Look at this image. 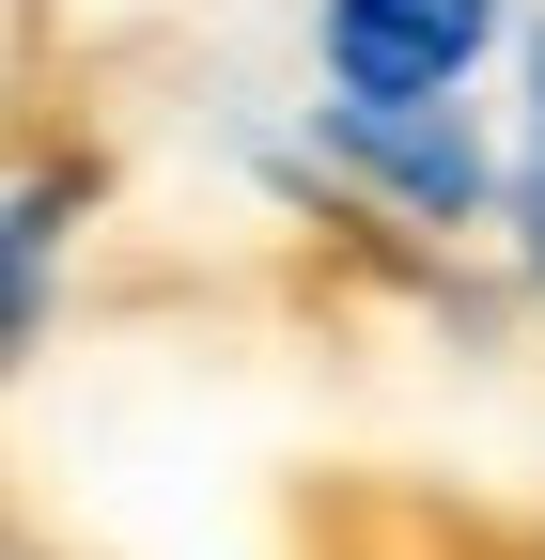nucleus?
<instances>
[{"label":"nucleus","mask_w":545,"mask_h":560,"mask_svg":"<svg viewBox=\"0 0 545 560\" xmlns=\"http://www.w3.org/2000/svg\"><path fill=\"white\" fill-rule=\"evenodd\" d=\"M327 156H344L390 219H421V234H467L499 202V156H484V125L452 94H327Z\"/></svg>","instance_id":"f257e3e1"},{"label":"nucleus","mask_w":545,"mask_h":560,"mask_svg":"<svg viewBox=\"0 0 545 560\" xmlns=\"http://www.w3.org/2000/svg\"><path fill=\"white\" fill-rule=\"evenodd\" d=\"M327 94H452L499 47V0H312Z\"/></svg>","instance_id":"f03ea898"},{"label":"nucleus","mask_w":545,"mask_h":560,"mask_svg":"<svg viewBox=\"0 0 545 560\" xmlns=\"http://www.w3.org/2000/svg\"><path fill=\"white\" fill-rule=\"evenodd\" d=\"M79 219H94V156H47V172L0 187V374L32 359L47 280H62V249H79Z\"/></svg>","instance_id":"7ed1b4c3"},{"label":"nucleus","mask_w":545,"mask_h":560,"mask_svg":"<svg viewBox=\"0 0 545 560\" xmlns=\"http://www.w3.org/2000/svg\"><path fill=\"white\" fill-rule=\"evenodd\" d=\"M499 202H514V249L545 280V16H530V94H514V156H499Z\"/></svg>","instance_id":"20e7f679"},{"label":"nucleus","mask_w":545,"mask_h":560,"mask_svg":"<svg viewBox=\"0 0 545 560\" xmlns=\"http://www.w3.org/2000/svg\"><path fill=\"white\" fill-rule=\"evenodd\" d=\"M312 560H484V545H467L452 514H327Z\"/></svg>","instance_id":"39448f33"},{"label":"nucleus","mask_w":545,"mask_h":560,"mask_svg":"<svg viewBox=\"0 0 545 560\" xmlns=\"http://www.w3.org/2000/svg\"><path fill=\"white\" fill-rule=\"evenodd\" d=\"M0 560H16V514H0Z\"/></svg>","instance_id":"423d86ee"}]
</instances>
